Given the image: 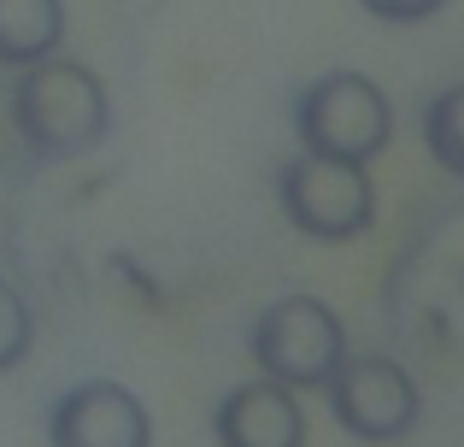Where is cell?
<instances>
[{
	"mask_svg": "<svg viewBox=\"0 0 464 447\" xmlns=\"http://www.w3.org/2000/svg\"><path fill=\"white\" fill-rule=\"evenodd\" d=\"M12 130L35 160H82L112 130L106 83L82 59H35L12 83Z\"/></svg>",
	"mask_w": 464,
	"mask_h": 447,
	"instance_id": "obj_1",
	"label": "cell"
},
{
	"mask_svg": "<svg viewBox=\"0 0 464 447\" xmlns=\"http://www.w3.org/2000/svg\"><path fill=\"white\" fill-rule=\"evenodd\" d=\"M247 354L259 365V377L283 383L295 394H324L329 371L347 354V330H341L335 306L317 295H283L253 318L247 330Z\"/></svg>",
	"mask_w": 464,
	"mask_h": 447,
	"instance_id": "obj_2",
	"label": "cell"
},
{
	"mask_svg": "<svg viewBox=\"0 0 464 447\" xmlns=\"http://www.w3.org/2000/svg\"><path fill=\"white\" fill-rule=\"evenodd\" d=\"M295 136L306 153L371 165L394 136V106L364 71H329L300 89L295 101Z\"/></svg>",
	"mask_w": 464,
	"mask_h": 447,
	"instance_id": "obj_3",
	"label": "cell"
},
{
	"mask_svg": "<svg viewBox=\"0 0 464 447\" xmlns=\"http://www.w3.org/2000/svg\"><path fill=\"white\" fill-rule=\"evenodd\" d=\"M276 200H283V219L312 241H353L376 219V189L364 165L306 148L276 171Z\"/></svg>",
	"mask_w": 464,
	"mask_h": 447,
	"instance_id": "obj_4",
	"label": "cell"
},
{
	"mask_svg": "<svg viewBox=\"0 0 464 447\" xmlns=\"http://www.w3.org/2000/svg\"><path fill=\"white\" fill-rule=\"evenodd\" d=\"M324 401L353 442H371V447L411 436V424L423 413L411 371L388 354H341V365L324 383Z\"/></svg>",
	"mask_w": 464,
	"mask_h": 447,
	"instance_id": "obj_5",
	"label": "cell"
},
{
	"mask_svg": "<svg viewBox=\"0 0 464 447\" xmlns=\"http://www.w3.org/2000/svg\"><path fill=\"white\" fill-rule=\"evenodd\" d=\"M47 447H153V418L136 389L89 377L47 406Z\"/></svg>",
	"mask_w": 464,
	"mask_h": 447,
	"instance_id": "obj_6",
	"label": "cell"
},
{
	"mask_svg": "<svg viewBox=\"0 0 464 447\" xmlns=\"http://www.w3.org/2000/svg\"><path fill=\"white\" fill-rule=\"evenodd\" d=\"M212 436H218V447H306L300 394L271 377L236 383L212 406Z\"/></svg>",
	"mask_w": 464,
	"mask_h": 447,
	"instance_id": "obj_7",
	"label": "cell"
},
{
	"mask_svg": "<svg viewBox=\"0 0 464 447\" xmlns=\"http://www.w3.org/2000/svg\"><path fill=\"white\" fill-rule=\"evenodd\" d=\"M65 42V0H0V65L24 71L59 53Z\"/></svg>",
	"mask_w": 464,
	"mask_h": 447,
	"instance_id": "obj_8",
	"label": "cell"
},
{
	"mask_svg": "<svg viewBox=\"0 0 464 447\" xmlns=\"http://www.w3.org/2000/svg\"><path fill=\"white\" fill-rule=\"evenodd\" d=\"M423 148H430V160L441 165L447 177L464 183V83L441 89L423 106Z\"/></svg>",
	"mask_w": 464,
	"mask_h": 447,
	"instance_id": "obj_9",
	"label": "cell"
},
{
	"mask_svg": "<svg viewBox=\"0 0 464 447\" xmlns=\"http://www.w3.org/2000/svg\"><path fill=\"white\" fill-rule=\"evenodd\" d=\"M35 347V318H30V300L0 277V377L18 371Z\"/></svg>",
	"mask_w": 464,
	"mask_h": 447,
	"instance_id": "obj_10",
	"label": "cell"
},
{
	"mask_svg": "<svg viewBox=\"0 0 464 447\" xmlns=\"http://www.w3.org/2000/svg\"><path fill=\"white\" fill-rule=\"evenodd\" d=\"M359 6L382 24H423V18H435L447 0H359Z\"/></svg>",
	"mask_w": 464,
	"mask_h": 447,
	"instance_id": "obj_11",
	"label": "cell"
}]
</instances>
